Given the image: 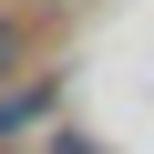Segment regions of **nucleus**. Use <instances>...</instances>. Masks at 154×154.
<instances>
[{
  "label": "nucleus",
  "mask_w": 154,
  "mask_h": 154,
  "mask_svg": "<svg viewBox=\"0 0 154 154\" xmlns=\"http://www.w3.org/2000/svg\"><path fill=\"white\" fill-rule=\"evenodd\" d=\"M51 72H41V82H21V93H0V134H21V123H51Z\"/></svg>",
  "instance_id": "obj_1"
},
{
  "label": "nucleus",
  "mask_w": 154,
  "mask_h": 154,
  "mask_svg": "<svg viewBox=\"0 0 154 154\" xmlns=\"http://www.w3.org/2000/svg\"><path fill=\"white\" fill-rule=\"evenodd\" d=\"M51 154H93V144H82V134H62V144H51Z\"/></svg>",
  "instance_id": "obj_2"
}]
</instances>
